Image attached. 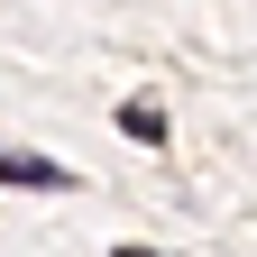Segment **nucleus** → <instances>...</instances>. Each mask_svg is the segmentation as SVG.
<instances>
[{"mask_svg": "<svg viewBox=\"0 0 257 257\" xmlns=\"http://www.w3.org/2000/svg\"><path fill=\"white\" fill-rule=\"evenodd\" d=\"M119 138H138V147H166V110H156V101H119Z\"/></svg>", "mask_w": 257, "mask_h": 257, "instance_id": "obj_2", "label": "nucleus"}, {"mask_svg": "<svg viewBox=\"0 0 257 257\" xmlns=\"http://www.w3.org/2000/svg\"><path fill=\"white\" fill-rule=\"evenodd\" d=\"M0 184H19V193H74V175H64L55 156H10V147H0Z\"/></svg>", "mask_w": 257, "mask_h": 257, "instance_id": "obj_1", "label": "nucleus"}, {"mask_svg": "<svg viewBox=\"0 0 257 257\" xmlns=\"http://www.w3.org/2000/svg\"><path fill=\"white\" fill-rule=\"evenodd\" d=\"M110 257H166V248H110Z\"/></svg>", "mask_w": 257, "mask_h": 257, "instance_id": "obj_3", "label": "nucleus"}]
</instances>
